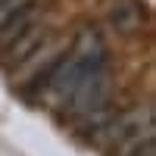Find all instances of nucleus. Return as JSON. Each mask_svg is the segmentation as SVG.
I'll list each match as a JSON object with an SVG mask.
<instances>
[{
  "label": "nucleus",
  "mask_w": 156,
  "mask_h": 156,
  "mask_svg": "<svg viewBox=\"0 0 156 156\" xmlns=\"http://www.w3.org/2000/svg\"><path fill=\"white\" fill-rule=\"evenodd\" d=\"M41 19H44V3H41V6H31V9H25V12H19V16H12L6 25H0V56H3L6 50L16 44L19 37L34 25V22H41Z\"/></svg>",
  "instance_id": "7ed1b4c3"
},
{
  "label": "nucleus",
  "mask_w": 156,
  "mask_h": 156,
  "mask_svg": "<svg viewBox=\"0 0 156 156\" xmlns=\"http://www.w3.org/2000/svg\"><path fill=\"white\" fill-rule=\"evenodd\" d=\"M109 25L119 34H137L147 25V6L140 0H115L109 6Z\"/></svg>",
  "instance_id": "f03ea898"
},
{
  "label": "nucleus",
  "mask_w": 156,
  "mask_h": 156,
  "mask_svg": "<svg viewBox=\"0 0 156 156\" xmlns=\"http://www.w3.org/2000/svg\"><path fill=\"white\" fill-rule=\"evenodd\" d=\"M109 97H112V72H109V62H103V66L90 69L81 81H78L72 97L62 103V109L78 122V119H84V115H90L94 109L106 106Z\"/></svg>",
  "instance_id": "f257e3e1"
},
{
  "label": "nucleus",
  "mask_w": 156,
  "mask_h": 156,
  "mask_svg": "<svg viewBox=\"0 0 156 156\" xmlns=\"http://www.w3.org/2000/svg\"><path fill=\"white\" fill-rule=\"evenodd\" d=\"M44 0H0V25H6L12 16L31 9V6H41Z\"/></svg>",
  "instance_id": "39448f33"
},
{
  "label": "nucleus",
  "mask_w": 156,
  "mask_h": 156,
  "mask_svg": "<svg viewBox=\"0 0 156 156\" xmlns=\"http://www.w3.org/2000/svg\"><path fill=\"white\" fill-rule=\"evenodd\" d=\"M44 37H47V22L41 19V22H34V25H31V28H28V31H25V34H22V37H19V41H16V44H12V47H9V50H6V53H3V56H6L9 62H12V66H19V62H22L25 56H28V53H31V50H34L37 44H41V41H44Z\"/></svg>",
  "instance_id": "20e7f679"
}]
</instances>
